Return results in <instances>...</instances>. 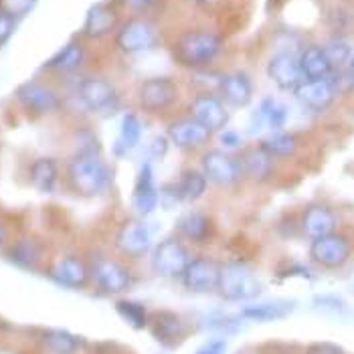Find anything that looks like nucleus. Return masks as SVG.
<instances>
[{
	"label": "nucleus",
	"instance_id": "19",
	"mask_svg": "<svg viewBox=\"0 0 354 354\" xmlns=\"http://www.w3.org/2000/svg\"><path fill=\"white\" fill-rule=\"evenodd\" d=\"M51 277L55 281H59L65 288H73V290H82L89 283L91 272L89 266H85L80 257L75 255H65L61 259H57L51 268Z\"/></svg>",
	"mask_w": 354,
	"mask_h": 354
},
{
	"label": "nucleus",
	"instance_id": "2",
	"mask_svg": "<svg viewBox=\"0 0 354 354\" xmlns=\"http://www.w3.org/2000/svg\"><path fill=\"white\" fill-rule=\"evenodd\" d=\"M221 51H223V39L213 30H189L174 45L176 61L192 69L207 67L217 59Z\"/></svg>",
	"mask_w": 354,
	"mask_h": 354
},
{
	"label": "nucleus",
	"instance_id": "16",
	"mask_svg": "<svg viewBox=\"0 0 354 354\" xmlns=\"http://www.w3.org/2000/svg\"><path fill=\"white\" fill-rule=\"evenodd\" d=\"M77 95H80V102H82L85 108L89 111H104L109 106H113V102L118 100V93H115V87L104 80V77H97V75H91V77H85L80 83V89H77Z\"/></svg>",
	"mask_w": 354,
	"mask_h": 354
},
{
	"label": "nucleus",
	"instance_id": "11",
	"mask_svg": "<svg viewBox=\"0 0 354 354\" xmlns=\"http://www.w3.org/2000/svg\"><path fill=\"white\" fill-rule=\"evenodd\" d=\"M218 275H221V263L209 257H196V259L192 257L180 279L183 286L192 294H207L213 290L217 292Z\"/></svg>",
	"mask_w": 354,
	"mask_h": 354
},
{
	"label": "nucleus",
	"instance_id": "32",
	"mask_svg": "<svg viewBox=\"0 0 354 354\" xmlns=\"http://www.w3.org/2000/svg\"><path fill=\"white\" fill-rule=\"evenodd\" d=\"M8 257L12 263L23 268H35L43 259V245L35 239H21L8 249Z\"/></svg>",
	"mask_w": 354,
	"mask_h": 354
},
{
	"label": "nucleus",
	"instance_id": "17",
	"mask_svg": "<svg viewBox=\"0 0 354 354\" xmlns=\"http://www.w3.org/2000/svg\"><path fill=\"white\" fill-rule=\"evenodd\" d=\"M294 95L301 106L314 111H322L332 106L338 93L330 80H304L294 89Z\"/></svg>",
	"mask_w": 354,
	"mask_h": 354
},
{
	"label": "nucleus",
	"instance_id": "14",
	"mask_svg": "<svg viewBox=\"0 0 354 354\" xmlns=\"http://www.w3.org/2000/svg\"><path fill=\"white\" fill-rule=\"evenodd\" d=\"M166 138L172 146H176L180 150H196L211 142L213 132H209L194 118H185V120H176L168 126Z\"/></svg>",
	"mask_w": 354,
	"mask_h": 354
},
{
	"label": "nucleus",
	"instance_id": "6",
	"mask_svg": "<svg viewBox=\"0 0 354 354\" xmlns=\"http://www.w3.org/2000/svg\"><path fill=\"white\" fill-rule=\"evenodd\" d=\"M115 45L120 51L128 55L144 53L150 51L158 45V30L152 23L142 21V19H130L118 28L115 35Z\"/></svg>",
	"mask_w": 354,
	"mask_h": 354
},
{
	"label": "nucleus",
	"instance_id": "31",
	"mask_svg": "<svg viewBox=\"0 0 354 354\" xmlns=\"http://www.w3.org/2000/svg\"><path fill=\"white\" fill-rule=\"evenodd\" d=\"M174 187L178 191L180 201H196L207 192L209 178L205 176L203 170H185L180 174V180Z\"/></svg>",
	"mask_w": 354,
	"mask_h": 354
},
{
	"label": "nucleus",
	"instance_id": "5",
	"mask_svg": "<svg viewBox=\"0 0 354 354\" xmlns=\"http://www.w3.org/2000/svg\"><path fill=\"white\" fill-rule=\"evenodd\" d=\"M191 259L189 249L180 239L168 237L154 247L152 268L162 277H180L187 270V266L191 263Z\"/></svg>",
	"mask_w": 354,
	"mask_h": 354
},
{
	"label": "nucleus",
	"instance_id": "29",
	"mask_svg": "<svg viewBox=\"0 0 354 354\" xmlns=\"http://www.w3.org/2000/svg\"><path fill=\"white\" fill-rule=\"evenodd\" d=\"M59 180V166L53 158H37L30 164V183L39 192H53Z\"/></svg>",
	"mask_w": 354,
	"mask_h": 354
},
{
	"label": "nucleus",
	"instance_id": "33",
	"mask_svg": "<svg viewBox=\"0 0 354 354\" xmlns=\"http://www.w3.org/2000/svg\"><path fill=\"white\" fill-rule=\"evenodd\" d=\"M115 310H118V314L122 316V320L128 322L130 326L138 328V330L148 328L150 314H148V310H146L140 301L118 300L115 301Z\"/></svg>",
	"mask_w": 354,
	"mask_h": 354
},
{
	"label": "nucleus",
	"instance_id": "25",
	"mask_svg": "<svg viewBox=\"0 0 354 354\" xmlns=\"http://www.w3.org/2000/svg\"><path fill=\"white\" fill-rule=\"evenodd\" d=\"M178 233L192 243H205L213 235V221L201 211H191L185 213L183 217L176 221Z\"/></svg>",
	"mask_w": 354,
	"mask_h": 354
},
{
	"label": "nucleus",
	"instance_id": "42",
	"mask_svg": "<svg viewBox=\"0 0 354 354\" xmlns=\"http://www.w3.org/2000/svg\"><path fill=\"white\" fill-rule=\"evenodd\" d=\"M221 142H223V144H229V148H237V146H239V142H241V138L237 136L233 130H223V134H221Z\"/></svg>",
	"mask_w": 354,
	"mask_h": 354
},
{
	"label": "nucleus",
	"instance_id": "13",
	"mask_svg": "<svg viewBox=\"0 0 354 354\" xmlns=\"http://www.w3.org/2000/svg\"><path fill=\"white\" fill-rule=\"evenodd\" d=\"M115 247L128 255V257H142L150 251L152 247V231L150 227L140 221V218H130L126 221L118 235H115Z\"/></svg>",
	"mask_w": 354,
	"mask_h": 354
},
{
	"label": "nucleus",
	"instance_id": "37",
	"mask_svg": "<svg viewBox=\"0 0 354 354\" xmlns=\"http://www.w3.org/2000/svg\"><path fill=\"white\" fill-rule=\"evenodd\" d=\"M324 51H326L328 59H330V63H332L334 69H344V67H348L354 57L351 45L344 43V41H338V39H336V41H330L326 47H324Z\"/></svg>",
	"mask_w": 354,
	"mask_h": 354
},
{
	"label": "nucleus",
	"instance_id": "40",
	"mask_svg": "<svg viewBox=\"0 0 354 354\" xmlns=\"http://www.w3.org/2000/svg\"><path fill=\"white\" fill-rule=\"evenodd\" d=\"M227 348H229L227 340H223V338H213V340L205 342L194 354H227Z\"/></svg>",
	"mask_w": 354,
	"mask_h": 354
},
{
	"label": "nucleus",
	"instance_id": "9",
	"mask_svg": "<svg viewBox=\"0 0 354 354\" xmlns=\"http://www.w3.org/2000/svg\"><path fill=\"white\" fill-rule=\"evenodd\" d=\"M351 251H353V245H351L348 237L334 231V233H328L324 237L312 239L310 257L314 263H318L326 270H336L348 261Z\"/></svg>",
	"mask_w": 354,
	"mask_h": 354
},
{
	"label": "nucleus",
	"instance_id": "41",
	"mask_svg": "<svg viewBox=\"0 0 354 354\" xmlns=\"http://www.w3.org/2000/svg\"><path fill=\"white\" fill-rule=\"evenodd\" d=\"M306 354H346V351L332 342H316V344L308 346Z\"/></svg>",
	"mask_w": 354,
	"mask_h": 354
},
{
	"label": "nucleus",
	"instance_id": "12",
	"mask_svg": "<svg viewBox=\"0 0 354 354\" xmlns=\"http://www.w3.org/2000/svg\"><path fill=\"white\" fill-rule=\"evenodd\" d=\"M17 102L25 108V111L32 113V115L53 113V111L61 108L59 93L53 91L51 87H47V85L37 82L23 83L17 89Z\"/></svg>",
	"mask_w": 354,
	"mask_h": 354
},
{
	"label": "nucleus",
	"instance_id": "3",
	"mask_svg": "<svg viewBox=\"0 0 354 354\" xmlns=\"http://www.w3.org/2000/svg\"><path fill=\"white\" fill-rule=\"evenodd\" d=\"M261 283L255 272L245 263L221 266L217 294L227 301H249L261 294Z\"/></svg>",
	"mask_w": 354,
	"mask_h": 354
},
{
	"label": "nucleus",
	"instance_id": "23",
	"mask_svg": "<svg viewBox=\"0 0 354 354\" xmlns=\"http://www.w3.org/2000/svg\"><path fill=\"white\" fill-rule=\"evenodd\" d=\"M296 308V301L290 300H270L261 304H247L241 310V318L249 322H275L288 318Z\"/></svg>",
	"mask_w": 354,
	"mask_h": 354
},
{
	"label": "nucleus",
	"instance_id": "24",
	"mask_svg": "<svg viewBox=\"0 0 354 354\" xmlns=\"http://www.w3.org/2000/svg\"><path fill=\"white\" fill-rule=\"evenodd\" d=\"M115 10L109 4H93L85 15L83 35L87 39H102L115 28Z\"/></svg>",
	"mask_w": 354,
	"mask_h": 354
},
{
	"label": "nucleus",
	"instance_id": "21",
	"mask_svg": "<svg viewBox=\"0 0 354 354\" xmlns=\"http://www.w3.org/2000/svg\"><path fill=\"white\" fill-rule=\"evenodd\" d=\"M158 189L154 183V170L150 164H144L138 172L136 185H134V209L142 217H148L158 207Z\"/></svg>",
	"mask_w": 354,
	"mask_h": 354
},
{
	"label": "nucleus",
	"instance_id": "28",
	"mask_svg": "<svg viewBox=\"0 0 354 354\" xmlns=\"http://www.w3.org/2000/svg\"><path fill=\"white\" fill-rule=\"evenodd\" d=\"M41 344L49 354H77L82 338L67 330H45L41 334Z\"/></svg>",
	"mask_w": 354,
	"mask_h": 354
},
{
	"label": "nucleus",
	"instance_id": "45",
	"mask_svg": "<svg viewBox=\"0 0 354 354\" xmlns=\"http://www.w3.org/2000/svg\"><path fill=\"white\" fill-rule=\"evenodd\" d=\"M194 2H198V4H207V2H213V0H194Z\"/></svg>",
	"mask_w": 354,
	"mask_h": 354
},
{
	"label": "nucleus",
	"instance_id": "4",
	"mask_svg": "<svg viewBox=\"0 0 354 354\" xmlns=\"http://www.w3.org/2000/svg\"><path fill=\"white\" fill-rule=\"evenodd\" d=\"M140 108L148 113H164L178 102V85L170 77H148L138 91Z\"/></svg>",
	"mask_w": 354,
	"mask_h": 354
},
{
	"label": "nucleus",
	"instance_id": "7",
	"mask_svg": "<svg viewBox=\"0 0 354 354\" xmlns=\"http://www.w3.org/2000/svg\"><path fill=\"white\" fill-rule=\"evenodd\" d=\"M203 172L209 178V183L217 187H235L243 178V166L241 160L233 158L229 152L223 150H209L203 156Z\"/></svg>",
	"mask_w": 354,
	"mask_h": 354
},
{
	"label": "nucleus",
	"instance_id": "43",
	"mask_svg": "<svg viewBox=\"0 0 354 354\" xmlns=\"http://www.w3.org/2000/svg\"><path fill=\"white\" fill-rule=\"evenodd\" d=\"M124 2H126V6H130V8H134V10H142V8L150 6L154 0H124Z\"/></svg>",
	"mask_w": 354,
	"mask_h": 354
},
{
	"label": "nucleus",
	"instance_id": "44",
	"mask_svg": "<svg viewBox=\"0 0 354 354\" xmlns=\"http://www.w3.org/2000/svg\"><path fill=\"white\" fill-rule=\"evenodd\" d=\"M4 241H6V231H4V229L0 227V247L4 245Z\"/></svg>",
	"mask_w": 354,
	"mask_h": 354
},
{
	"label": "nucleus",
	"instance_id": "46",
	"mask_svg": "<svg viewBox=\"0 0 354 354\" xmlns=\"http://www.w3.org/2000/svg\"><path fill=\"white\" fill-rule=\"evenodd\" d=\"M348 67H351V71H353V75H354V57H353V61H351V65H348Z\"/></svg>",
	"mask_w": 354,
	"mask_h": 354
},
{
	"label": "nucleus",
	"instance_id": "15",
	"mask_svg": "<svg viewBox=\"0 0 354 354\" xmlns=\"http://www.w3.org/2000/svg\"><path fill=\"white\" fill-rule=\"evenodd\" d=\"M268 75L279 89L294 91L304 82L298 55L290 53V51H281V53L273 55L270 63H268Z\"/></svg>",
	"mask_w": 354,
	"mask_h": 354
},
{
	"label": "nucleus",
	"instance_id": "8",
	"mask_svg": "<svg viewBox=\"0 0 354 354\" xmlns=\"http://www.w3.org/2000/svg\"><path fill=\"white\" fill-rule=\"evenodd\" d=\"M91 272V279L95 281V286L108 294V296H115V294H124L130 286H132V273L130 270L109 257H100L89 266Z\"/></svg>",
	"mask_w": 354,
	"mask_h": 354
},
{
	"label": "nucleus",
	"instance_id": "35",
	"mask_svg": "<svg viewBox=\"0 0 354 354\" xmlns=\"http://www.w3.org/2000/svg\"><path fill=\"white\" fill-rule=\"evenodd\" d=\"M257 118L261 120L263 126H268L270 130L279 132L288 120V109L286 106H281L279 102H273V100H266L259 109H257Z\"/></svg>",
	"mask_w": 354,
	"mask_h": 354
},
{
	"label": "nucleus",
	"instance_id": "38",
	"mask_svg": "<svg viewBox=\"0 0 354 354\" xmlns=\"http://www.w3.org/2000/svg\"><path fill=\"white\" fill-rule=\"evenodd\" d=\"M37 0H0V8L15 19H21L32 10Z\"/></svg>",
	"mask_w": 354,
	"mask_h": 354
},
{
	"label": "nucleus",
	"instance_id": "22",
	"mask_svg": "<svg viewBox=\"0 0 354 354\" xmlns=\"http://www.w3.org/2000/svg\"><path fill=\"white\" fill-rule=\"evenodd\" d=\"M148 328L152 332V336L160 342V344H178L183 342L185 334H187V324L180 320V316L172 314V312H156L150 316Z\"/></svg>",
	"mask_w": 354,
	"mask_h": 354
},
{
	"label": "nucleus",
	"instance_id": "10",
	"mask_svg": "<svg viewBox=\"0 0 354 354\" xmlns=\"http://www.w3.org/2000/svg\"><path fill=\"white\" fill-rule=\"evenodd\" d=\"M189 111H191V118H194L198 124H203L213 134L223 132L229 124V118H231L227 104L213 93L196 95L191 102Z\"/></svg>",
	"mask_w": 354,
	"mask_h": 354
},
{
	"label": "nucleus",
	"instance_id": "27",
	"mask_svg": "<svg viewBox=\"0 0 354 354\" xmlns=\"http://www.w3.org/2000/svg\"><path fill=\"white\" fill-rule=\"evenodd\" d=\"M272 154H268L261 146L257 148H251L247 150L243 160H241V166H243V174H247L249 178L257 180V183H263V180H270L273 174V164Z\"/></svg>",
	"mask_w": 354,
	"mask_h": 354
},
{
	"label": "nucleus",
	"instance_id": "34",
	"mask_svg": "<svg viewBox=\"0 0 354 354\" xmlns=\"http://www.w3.org/2000/svg\"><path fill=\"white\" fill-rule=\"evenodd\" d=\"M268 154H272L273 158H288L296 152L298 144H296V138L292 134H286V132H275L273 136L266 138L261 144H259Z\"/></svg>",
	"mask_w": 354,
	"mask_h": 354
},
{
	"label": "nucleus",
	"instance_id": "18",
	"mask_svg": "<svg viewBox=\"0 0 354 354\" xmlns=\"http://www.w3.org/2000/svg\"><path fill=\"white\" fill-rule=\"evenodd\" d=\"M218 93L225 104L233 108H245L253 100V82L241 71L227 73L218 80Z\"/></svg>",
	"mask_w": 354,
	"mask_h": 354
},
{
	"label": "nucleus",
	"instance_id": "30",
	"mask_svg": "<svg viewBox=\"0 0 354 354\" xmlns=\"http://www.w3.org/2000/svg\"><path fill=\"white\" fill-rule=\"evenodd\" d=\"M83 59H85V51H83L82 43L69 41L47 61V67L55 71H75L82 67Z\"/></svg>",
	"mask_w": 354,
	"mask_h": 354
},
{
	"label": "nucleus",
	"instance_id": "26",
	"mask_svg": "<svg viewBox=\"0 0 354 354\" xmlns=\"http://www.w3.org/2000/svg\"><path fill=\"white\" fill-rule=\"evenodd\" d=\"M300 69L304 80H328L334 71L324 47H306L300 53Z\"/></svg>",
	"mask_w": 354,
	"mask_h": 354
},
{
	"label": "nucleus",
	"instance_id": "39",
	"mask_svg": "<svg viewBox=\"0 0 354 354\" xmlns=\"http://www.w3.org/2000/svg\"><path fill=\"white\" fill-rule=\"evenodd\" d=\"M15 27H17V19L10 17L8 12H4V10L0 8V47L12 37Z\"/></svg>",
	"mask_w": 354,
	"mask_h": 354
},
{
	"label": "nucleus",
	"instance_id": "36",
	"mask_svg": "<svg viewBox=\"0 0 354 354\" xmlns=\"http://www.w3.org/2000/svg\"><path fill=\"white\" fill-rule=\"evenodd\" d=\"M142 138V122L136 113H126L122 120V130H120V144L124 152L136 148L138 142Z\"/></svg>",
	"mask_w": 354,
	"mask_h": 354
},
{
	"label": "nucleus",
	"instance_id": "1",
	"mask_svg": "<svg viewBox=\"0 0 354 354\" xmlns=\"http://www.w3.org/2000/svg\"><path fill=\"white\" fill-rule=\"evenodd\" d=\"M67 178L71 189L82 196H97L108 191L111 172L95 152H80L67 164Z\"/></svg>",
	"mask_w": 354,
	"mask_h": 354
},
{
	"label": "nucleus",
	"instance_id": "20",
	"mask_svg": "<svg viewBox=\"0 0 354 354\" xmlns=\"http://www.w3.org/2000/svg\"><path fill=\"white\" fill-rule=\"evenodd\" d=\"M300 227L301 233L306 237L318 239V237H324L328 233H334V229H336V215L326 205L314 203V205L304 209L300 218Z\"/></svg>",
	"mask_w": 354,
	"mask_h": 354
}]
</instances>
